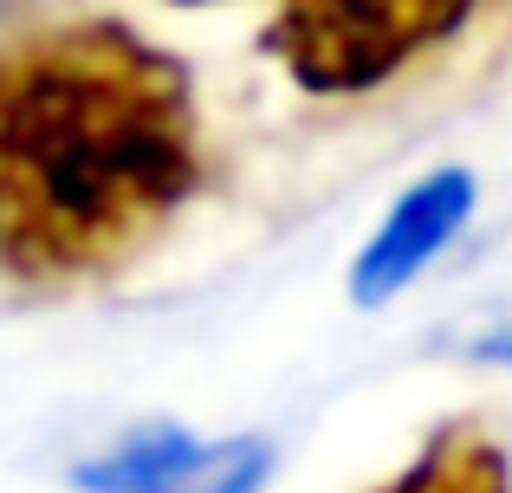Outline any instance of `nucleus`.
Listing matches in <instances>:
<instances>
[{
    "instance_id": "1",
    "label": "nucleus",
    "mask_w": 512,
    "mask_h": 493,
    "mask_svg": "<svg viewBox=\"0 0 512 493\" xmlns=\"http://www.w3.org/2000/svg\"><path fill=\"white\" fill-rule=\"evenodd\" d=\"M201 111L182 59L124 20L0 46V273L20 286L137 260L201 189Z\"/></svg>"
},
{
    "instance_id": "2",
    "label": "nucleus",
    "mask_w": 512,
    "mask_h": 493,
    "mask_svg": "<svg viewBox=\"0 0 512 493\" xmlns=\"http://www.w3.org/2000/svg\"><path fill=\"white\" fill-rule=\"evenodd\" d=\"M480 0H286L266 52L312 98H363L454 39Z\"/></svg>"
},
{
    "instance_id": "3",
    "label": "nucleus",
    "mask_w": 512,
    "mask_h": 493,
    "mask_svg": "<svg viewBox=\"0 0 512 493\" xmlns=\"http://www.w3.org/2000/svg\"><path fill=\"white\" fill-rule=\"evenodd\" d=\"M467 215H474V176L467 169H435V176L409 182L396 195V208L376 221V234L357 247V260H350V279H344L350 299L389 305L402 286H415L441 260V247L467 228Z\"/></svg>"
},
{
    "instance_id": "4",
    "label": "nucleus",
    "mask_w": 512,
    "mask_h": 493,
    "mask_svg": "<svg viewBox=\"0 0 512 493\" xmlns=\"http://www.w3.org/2000/svg\"><path fill=\"white\" fill-rule=\"evenodd\" d=\"M383 493H512V461L480 422H448Z\"/></svg>"
},
{
    "instance_id": "5",
    "label": "nucleus",
    "mask_w": 512,
    "mask_h": 493,
    "mask_svg": "<svg viewBox=\"0 0 512 493\" xmlns=\"http://www.w3.org/2000/svg\"><path fill=\"white\" fill-rule=\"evenodd\" d=\"M195 461H201V442H195V435L175 429V422H150V429L124 435L117 448L78 461V468H72V487L78 493H163V487L182 481Z\"/></svg>"
},
{
    "instance_id": "6",
    "label": "nucleus",
    "mask_w": 512,
    "mask_h": 493,
    "mask_svg": "<svg viewBox=\"0 0 512 493\" xmlns=\"http://www.w3.org/2000/svg\"><path fill=\"white\" fill-rule=\"evenodd\" d=\"M266 474H273V448L253 442V435H234V442L201 448V461L163 493H260Z\"/></svg>"
},
{
    "instance_id": "7",
    "label": "nucleus",
    "mask_w": 512,
    "mask_h": 493,
    "mask_svg": "<svg viewBox=\"0 0 512 493\" xmlns=\"http://www.w3.org/2000/svg\"><path fill=\"white\" fill-rule=\"evenodd\" d=\"M467 357H480V364H512V312L493 318V325H480L474 338H467Z\"/></svg>"
},
{
    "instance_id": "8",
    "label": "nucleus",
    "mask_w": 512,
    "mask_h": 493,
    "mask_svg": "<svg viewBox=\"0 0 512 493\" xmlns=\"http://www.w3.org/2000/svg\"><path fill=\"white\" fill-rule=\"evenodd\" d=\"M182 7H201V0H182Z\"/></svg>"
}]
</instances>
